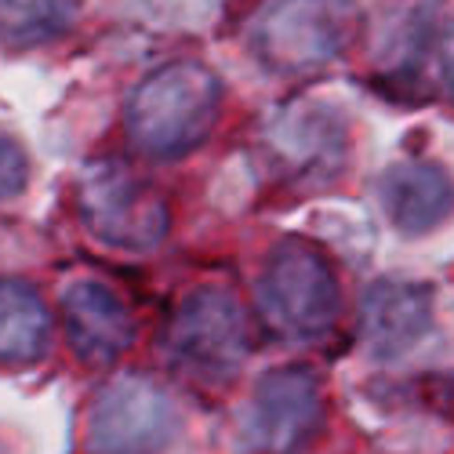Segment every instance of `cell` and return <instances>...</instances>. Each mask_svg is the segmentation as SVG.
<instances>
[{
	"instance_id": "8fae6325",
	"label": "cell",
	"mask_w": 454,
	"mask_h": 454,
	"mask_svg": "<svg viewBox=\"0 0 454 454\" xmlns=\"http://www.w3.org/2000/svg\"><path fill=\"white\" fill-rule=\"evenodd\" d=\"M51 342V313L26 280H0V364H33Z\"/></svg>"
},
{
	"instance_id": "8992f818",
	"label": "cell",
	"mask_w": 454,
	"mask_h": 454,
	"mask_svg": "<svg viewBox=\"0 0 454 454\" xmlns=\"http://www.w3.org/2000/svg\"><path fill=\"white\" fill-rule=\"evenodd\" d=\"M178 436L175 400L149 378L124 374L109 382L88 419L91 454H160Z\"/></svg>"
},
{
	"instance_id": "3957f363",
	"label": "cell",
	"mask_w": 454,
	"mask_h": 454,
	"mask_svg": "<svg viewBox=\"0 0 454 454\" xmlns=\"http://www.w3.org/2000/svg\"><path fill=\"white\" fill-rule=\"evenodd\" d=\"M342 291L331 258L298 237H284L266 254L258 277V309L266 324L294 342H309L334 327Z\"/></svg>"
},
{
	"instance_id": "9c48e42d",
	"label": "cell",
	"mask_w": 454,
	"mask_h": 454,
	"mask_svg": "<svg viewBox=\"0 0 454 454\" xmlns=\"http://www.w3.org/2000/svg\"><path fill=\"white\" fill-rule=\"evenodd\" d=\"M62 320L73 353L91 367H109L135 342L131 309L98 280H77L62 294Z\"/></svg>"
},
{
	"instance_id": "9a60e30c",
	"label": "cell",
	"mask_w": 454,
	"mask_h": 454,
	"mask_svg": "<svg viewBox=\"0 0 454 454\" xmlns=\"http://www.w3.org/2000/svg\"><path fill=\"white\" fill-rule=\"evenodd\" d=\"M440 69H443V84L454 95V22L443 29V41H440Z\"/></svg>"
},
{
	"instance_id": "6da1fadb",
	"label": "cell",
	"mask_w": 454,
	"mask_h": 454,
	"mask_svg": "<svg viewBox=\"0 0 454 454\" xmlns=\"http://www.w3.org/2000/svg\"><path fill=\"white\" fill-rule=\"evenodd\" d=\"M222 109V81L193 59L153 69L128 98L124 124L135 149L149 157H182L200 145Z\"/></svg>"
},
{
	"instance_id": "30bf717a",
	"label": "cell",
	"mask_w": 454,
	"mask_h": 454,
	"mask_svg": "<svg viewBox=\"0 0 454 454\" xmlns=\"http://www.w3.org/2000/svg\"><path fill=\"white\" fill-rule=\"evenodd\" d=\"M382 207L400 233H429L454 211V182L440 164L407 160L382 175Z\"/></svg>"
},
{
	"instance_id": "7a4b0ae2",
	"label": "cell",
	"mask_w": 454,
	"mask_h": 454,
	"mask_svg": "<svg viewBox=\"0 0 454 454\" xmlns=\"http://www.w3.org/2000/svg\"><path fill=\"white\" fill-rule=\"evenodd\" d=\"M356 33V0H270L251 26V48L277 77H301L334 62Z\"/></svg>"
},
{
	"instance_id": "ba28073f",
	"label": "cell",
	"mask_w": 454,
	"mask_h": 454,
	"mask_svg": "<svg viewBox=\"0 0 454 454\" xmlns=\"http://www.w3.org/2000/svg\"><path fill=\"white\" fill-rule=\"evenodd\" d=\"M433 327V291L419 280H374L360 301V338L374 360L407 356Z\"/></svg>"
},
{
	"instance_id": "52a82bcc",
	"label": "cell",
	"mask_w": 454,
	"mask_h": 454,
	"mask_svg": "<svg viewBox=\"0 0 454 454\" xmlns=\"http://www.w3.org/2000/svg\"><path fill=\"white\" fill-rule=\"evenodd\" d=\"M324 429V389L309 367H273L251 396L247 440L258 454H301Z\"/></svg>"
},
{
	"instance_id": "5bb4252c",
	"label": "cell",
	"mask_w": 454,
	"mask_h": 454,
	"mask_svg": "<svg viewBox=\"0 0 454 454\" xmlns=\"http://www.w3.org/2000/svg\"><path fill=\"white\" fill-rule=\"evenodd\" d=\"M29 178V164H26V149L8 135L0 131V204L15 200Z\"/></svg>"
},
{
	"instance_id": "5b68a950",
	"label": "cell",
	"mask_w": 454,
	"mask_h": 454,
	"mask_svg": "<svg viewBox=\"0 0 454 454\" xmlns=\"http://www.w3.org/2000/svg\"><path fill=\"white\" fill-rule=\"evenodd\" d=\"M77 207L88 233L121 251H153L171 225L164 193L128 164H91L77 182Z\"/></svg>"
},
{
	"instance_id": "7c38bea8",
	"label": "cell",
	"mask_w": 454,
	"mask_h": 454,
	"mask_svg": "<svg viewBox=\"0 0 454 454\" xmlns=\"http://www.w3.org/2000/svg\"><path fill=\"white\" fill-rule=\"evenodd\" d=\"M277 153L291 164L313 168L320 160H334L346 149V124L327 113L324 106H306L284 113V121L273 128Z\"/></svg>"
},
{
	"instance_id": "4fadbf2b",
	"label": "cell",
	"mask_w": 454,
	"mask_h": 454,
	"mask_svg": "<svg viewBox=\"0 0 454 454\" xmlns=\"http://www.w3.org/2000/svg\"><path fill=\"white\" fill-rule=\"evenodd\" d=\"M81 12V0H0V44L36 48L62 36Z\"/></svg>"
},
{
	"instance_id": "277c9868",
	"label": "cell",
	"mask_w": 454,
	"mask_h": 454,
	"mask_svg": "<svg viewBox=\"0 0 454 454\" xmlns=\"http://www.w3.org/2000/svg\"><path fill=\"white\" fill-rule=\"evenodd\" d=\"M164 353L175 371L200 386L237 378L251 353V327L237 294L225 287L189 291L164 327Z\"/></svg>"
}]
</instances>
